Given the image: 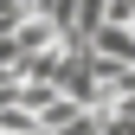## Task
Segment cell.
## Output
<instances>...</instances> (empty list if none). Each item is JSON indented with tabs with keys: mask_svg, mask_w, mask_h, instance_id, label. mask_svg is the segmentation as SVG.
Instances as JSON below:
<instances>
[{
	"mask_svg": "<svg viewBox=\"0 0 135 135\" xmlns=\"http://www.w3.org/2000/svg\"><path fill=\"white\" fill-rule=\"evenodd\" d=\"M90 52L103 58V64H135V26H116V20H103L90 32Z\"/></svg>",
	"mask_w": 135,
	"mask_h": 135,
	"instance_id": "6da1fadb",
	"label": "cell"
},
{
	"mask_svg": "<svg viewBox=\"0 0 135 135\" xmlns=\"http://www.w3.org/2000/svg\"><path fill=\"white\" fill-rule=\"evenodd\" d=\"M109 20L116 26H135V0H109Z\"/></svg>",
	"mask_w": 135,
	"mask_h": 135,
	"instance_id": "7a4b0ae2",
	"label": "cell"
}]
</instances>
